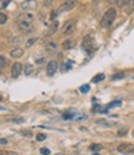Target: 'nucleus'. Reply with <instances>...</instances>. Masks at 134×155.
I'll use <instances>...</instances> for the list:
<instances>
[{"instance_id":"nucleus-1","label":"nucleus","mask_w":134,"mask_h":155,"mask_svg":"<svg viewBox=\"0 0 134 155\" xmlns=\"http://www.w3.org/2000/svg\"><path fill=\"white\" fill-rule=\"evenodd\" d=\"M115 16H117V11H115V9L114 8H109L108 10L103 14V17H102V20H101V26H102L103 29L109 27L110 25L113 24Z\"/></svg>"},{"instance_id":"nucleus-2","label":"nucleus","mask_w":134,"mask_h":155,"mask_svg":"<svg viewBox=\"0 0 134 155\" xmlns=\"http://www.w3.org/2000/svg\"><path fill=\"white\" fill-rule=\"evenodd\" d=\"M77 0H67L66 3H63L61 6L58 8L57 14H61V13H66V11H70L72 9H75L77 6Z\"/></svg>"},{"instance_id":"nucleus-3","label":"nucleus","mask_w":134,"mask_h":155,"mask_svg":"<svg viewBox=\"0 0 134 155\" xmlns=\"http://www.w3.org/2000/svg\"><path fill=\"white\" fill-rule=\"evenodd\" d=\"M82 46H83V49H85L87 52H92V51L96 49L93 37L90 36V35H87L85 39H83V41H82Z\"/></svg>"},{"instance_id":"nucleus-4","label":"nucleus","mask_w":134,"mask_h":155,"mask_svg":"<svg viewBox=\"0 0 134 155\" xmlns=\"http://www.w3.org/2000/svg\"><path fill=\"white\" fill-rule=\"evenodd\" d=\"M76 25H77V21L75 19H71V20L66 21V24H65L63 29H62L63 35H71L72 32L76 30Z\"/></svg>"},{"instance_id":"nucleus-5","label":"nucleus","mask_w":134,"mask_h":155,"mask_svg":"<svg viewBox=\"0 0 134 155\" xmlns=\"http://www.w3.org/2000/svg\"><path fill=\"white\" fill-rule=\"evenodd\" d=\"M35 16L31 13H22L17 16V24H32Z\"/></svg>"},{"instance_id":"nucleus-6","label":"nucleus","mask_w":134,"mask_h":155,"mask_svg":"<svg viewBox=\"0 0 134 155\" xmlns=\"http://www.w3.org/2000/svg\"><path fill=\"white\" fill-rule=\"evenodd\" d=\"M117 150L119 153H122V154H133L134 153V145L133 144H128V143H123L121 145H118V148Z\"/></svg>"},{"instance_id":"nucleus-7","label":"nucleus","mask_w":134,"mask_h":155,"mask_svg":"<svg viewBox=\"0 0 134 155\" xmlns=\"http://www.w3.org/2000/svg\"><path fill=\"white\" fill-rule=\"evenodd\" d=\"M57 68H58L57 61H50L47 63V67H46V73H47V76L52 77L53 74L57 72Z\"/></svg>"},{"instance_id":"nucleus-8","label":"nucleus","mask_w":134,"mask_h":155,"mask_svg":"<svg viewBox=\"0 0 134 155\" xmlns=\"http://www.w3.org/2000/svg\"><path fill=\"white\" fill-rule=\"evenodd\" d=\"M37 8V3H36V0H25L24 3L21 4V9L22 10H25L26 13L29 10H34V9Z\"/></svg>"},{"instance_id":"nucleus-9","label":"nucleus","mask_w":134,"mask_h":155,"mask_svg":"<svg viewBox=\"0 0 134 155\" xmlns=\"http://www.w3.org/2000/svg\"><path fill=\"white\" fill-rule=\"evenodd\" d=\"M22 66L21 63H19V62H15L12 66H11V76L14 77V78H16V77H19L20 76V73L22 72Z\"/></svg>"},{"instance_id":"nucleus-10","label":"nucleus","mask_w":134,"mask_h":155,"mask_svg":"<svg viewBox=\"0 0 134 155\" xmlns=\"http://www.w3.org/2000/svg\"><path fill=\"white\" fill-rule=\"evenodd\" d=\"M46 49H47V51H50V52H56L58 50V45H57L56 41L50 40V41L46 42Z\"/></svg>"},{"instance_id":"nucleus-11","label":"nucleus","mask_w":134,"mask_h":155,"mask_svg":"<svg viewBox=\"0 0 134 155\" xmlns=\"http://www.w3.org/2000/svg\"><path fill=\"white\" fill-rule=\"evenodd\" d=\"M22 55H24V50L20 49V47H15V49H12L10 51V56L12 58H19Z\"/></svg>"},{"instance_id":"nucleus-12","label":"nucleus","mask_w":134,"mask_h":155,"mask_svg":"<svg viewBox=\"0 0 134 155\" xmlns=\"http://www.w3.org/2000/svg\"><path fill=\"white\" fill-rule=\"evenodd\" d=\"M19 29L21 32H24V34H29V32L32 31V24H19Z\"/></svg>"},{"instance_id":"nucleus-13","label":"nucleus","mask_w":134,"mask_h":155,"mask_svg":"<svg viewBox=\"0 0 134 155\" xmlns=\"http://www.w3.org/2000/svg\"><path fill=\"white\" fill-rule=\"evenodd\" d=\"M58 26H60V24H58V21H52L51 22V25L49 26V35H52V34H55L57 30H58Z\"/></svg>"},{"instance_id":"nucleus-14","label":"nucleus","mask_w":134,"mask_h":155,"mask_svg":"<svg viewBox=\"0 0 134 155\" xmlns=\"http://www.w3.org/2000/svg\"><path fill=\"white\" fill-rule=\"evenodd\" d=\"M32 72H34V66L30 63H26L24 66V73L26 76H30V74H32Z\"/></svg>"},{"instance_id":"nucleus-15","label":"nucleus","mask_w":134,"mask_h":155,"mask_svg":"<svg viewBox=\"0 0 134 155\" xmlns=\"http://www.w3.org/2000/svg\"><path fill=\"white\" fill-rule=\"evenodd\" d=\"M73 45H75V42H73L72 40H66V41H63V44H62V47L65 50H70L73 47Z\"/></svg>"},{"instance_id":"nucleus-16","label":"nucleus","mask_w":134,"mask_h":155,"mask_svg":"<svg viewBox=\"0 0 134 155\" xmlns=\"http://www.w3.org/2000/svg\"><path fill=\"white\" fill-rule=\"evenodd\" d=\"M133 11H134V0H129L127 4V14L131 15Z\"/></svg>"},{"instance_id":"nucleus-17","label":"nucleus","mask_w":134,"mask_h":155,"mask_svg":"<svg viewBox=\"0 0 134 155\" xmlns=\"http://www.w3.org/2000/svg\"><path fill=\"white\" fill-rule=\"evenodd\" d=\"M103 79H104V74L103 73H99V74H97L96 77L92 78V82H93V83H98L101 81H103Z\"/></svg>"},{"instance_id":"nucleus-18","label":"nucleus","mask_w":134,"mask_h":155,"mask_svg":"<svg viewBox=\"0 0 134 155\" xmlns=\"http://www.w3.org/2000/svg\"><path fill=\"white\" fill-rule=\"evenodd\" d=\"M96 123L97 124H102L104 127H112L113 125V123H110V122L106 120V119H98V120H96Z\"/></svg>"},{"instance_id":"nucleus-19","label":"nucleus","mask_w":134,"mask_h":155,"mask_svg":"<svg viewBox=\"0 0 134 155\" xmlns=\"http://www.w3.org/2000/svg\"><path fill=\"white\" fill-rule=\"evenodd\" d=\"M8 21V15L4 13H0V25L5 24V22Z\"/></svg>"},{"instance_id":"nucleus-20","label":"nucleus","mask_w":134,"mask_h":155,"mask_svg":"<svg viewBox=\"0 0 134 155\" xmlns=\"http://www.w3.org/2000/svg\"><path fill=\"white\" fill-rule=\"evenodd\" d=\"M90 149L92 150V152H98V150L102 149V145L101 144H92L90 147Z\"/></svg>"},{"instance_id":"nucleus-21","label":"nucleus","mask_w":134,"mask_h":155,"mask_svg":"<svg viewBox=\"0 0 134 155\" xmlns=\"http://www.w3.org/2000/svg\"><path fill=\"white\" fill-rule=\"evenodd\" d=\"M128 1H129V0H118V3H117V5H118V8H121V9H123V8H126V6H127V4H128Z\"/></svg>"},{"instance_id":"nucleus-22","label":"nucleus","mask_w":134,"mask_h":155,"mask_svg":"<svg viewBox=\"0 0 134 155\" xmlns=\"http://www.w3.org/2000/svg\"><path fill=\"white\" fill-rule=\"evenodd\" d=\"M122 104V102L121 101H114L112 103H109V104L107 106V109H109V108H114V107H118V106H121Z\"/></svg>"},{"instance_id":"nucleus-23","label":"nucleus","mask_w":134,"mask_h":155,"mask_svg":"<svg viewBox=\"0 0 134 155\" xmlns=\"http://www.w3.org/2000/svg\"><path fill=\"white\" fill-rule=\"evenodd\" d=\"M20 134H22V137H26V138H31L32 137V133L30 130H20Z\"/></svg>"},{"instance_id":"nucleus-24","label":"nucleus","mask_w":134,"mask_h":155,"mask_svg":"<svg viewBox=\"0 0 134 155\" xmlns=\"http://www.w3.org/2000/svg\"><path fill=\"white\" fill-rule=\"evenodd\" d=\"M90 90H91V87L88 86V84H83V86H81V87H80V91H81L82 93H87V92H90Z\"/></svg>"},{"instance_id":"nucleus-25","label":"nucleus","mask_w":134,"mask_h":155,"mask_svg":"<svg viewBox=\"0 0 134 155\" xmlns=\"http://www.w3.org/2000/svg\"><path fill=\"white\" fill-rule=\"evenodd\" d=\"M0 155H17V153L10 152V150H0Z\"/></svg>"},{"instance_id":"nucleus-26","label":"nucleus","mask_w":134,"mask_h":155,"mask_svg":"<svg viewBox=\"0 0 134 155\" xmlns=\"http://www.w3.org/2000/svg\"><path fill=\"white\" fill-rule=\"evenodd\" d=\"M73 117H75V113H71V112H67V113H65L62 115V118L63 119H72Z\"/></svg>"},{"instance_id":"nucleus-27","label":"nucleus","mask_w":134,"mask_h":155,"mask_svg":"<svg viewBox=\"0 0 134 155\" xmlns=\"http://www.w3.org/2000/svg\"><path fill=\"white\" fill-rule=\"evenodd\" d=\"M8 63V61L6 58L4 57V56H0V68H3V67H5V65Z\"/></svg>"},{"instance_id":"nucleus-28","label":"nucleus","mask_w":134,"mask_h":155,"mask_svg":"<svg viewBox=\"0 0 134 155\" xmlns=\"http://www.w3.org/2000/svg\"><path fill=\"white\" fill-rule=\"evenodd\" d=\"M46 135L45 134H37L36 135V140H37V142H44V140H46Z\"/></svg>"},{"instance_id":"nucleus-29","label":"nucleus","mask_w":134,"mask_h":155,"mask_svg":"<svg viewBox=\"0 0 134 155\" xmlns=\"http://www.w3.org/2000/svg\"><path fill=\"white\" fill-rule=\"evenodd\" d=\"M40 153L42 155H50V153H51V152H50V149H47V148H41Z\"/></svg>"},{"instance_id":"nucleus-30","label":"nucleus","mask_w":134,"mask_h":155,"mask_svg":"<svg viewBox=\"0 0 134 155\" xmlns=\"http://www.w3.org/2000/svg\"><path fill=\"white\" fill-rule=\"evenodd\" d=\"M25 119L24 118H15V119H12V123H15V124H21V123H24Z\"/></svg>"},{"instance_id":"nucleus-31","label":"nucleus","mask_w":134,"mask_h":155,"mask_svg":"<svg viewBox=\"0 0 134 155\" xmlns=\"http://www.w3.org/2000/svg\"><path fill=\"white\" fill-rule=\"evenodd\" d=\"M10 1H11V0H3V3H1V8H3V9L8 8V5L10 4Z\"/></svg>"},{"instance_id":"nucleus-32","label":"nucleus","mask_w":134,"mask_h":155,"mask_svg":"<svg viewBox=\"0 0 134 155\" xmlns=\"http://www.w3.org/2000/svg\"><path fill=\"white\" fill-rule=\"evenodd\" d=\"M35 42H36V39H30L29 41L26 42V47H30V46H31V45H34Z\"/></svg>"},{"instance_id":"nucleus-33","label":"nucleus","mask_w":134,"mask_h":155,"mask_svg":"<svg viewBox=\"0 0 134 155\" xmlns=\"http://www.w3.org/2000/svg\"><path fill=\"white\" fill-rule=\"evenodd\" d=\"M123 77H124V73H117L112 77V79H119V78H123Z\"/></svg>"},{"instance_id":"nucleus-34","label":"nucleus","mask_w":134,"mask_h":155,"mask_svg":"<svg viewBox=\"0 0 134 155\" xmlns=\"http://www.w3.org/2000/svg\"><path fill=\"white\" fill-rule=\"evenodd\" d=\"M52 5V0H44V6H51Z\"/></svg>"},{"instance_id":"nucleus-35","label":"nucleus","mask_w":134,"mask_h":155,"mask_svg":"<svg viewBox=\"0 0 134 155\" xmlns=\"http://www.w3.org/2000/svg\"><path fill=\"white\" fill-rule=\"evenodd\" d=\"M71 65H72L71 62H70V63H66V65H65V66H66V67H63V68H62V72H66V71H68V70L71 68Z\"/></svg>"},{"instance_id":"nucleus-36","label":"nucleus","mask_w":134,"mask_h":155,"mask_svg":"<svg viewBox=\"0 0 134 155\" xmlns=\"http://www.w3.org/2000/svg\"><path fill=\"white\" fill-rule=\"evenodd\" d=\"M6 144H8V139L0 138V145H6Z\"/></svg>"},{"instance_id":"nucleus-37","label":"nucleus","mask_w":134,"mask_h":155,"mask_svg":"<svg viewBox=\"0 0 134 155\" xmlns=\"http://www.w3.org/2000/svg\"><path fill=\"white\" fill-rule=\"evenodd\" d=\"M124 134H127V129H122V130L118 131V135H119V137H123Z\"/></svg>"},{"instance_id":"nucleus-38","label":"nucleus","mask_w":134,"mask_h":155,"mask_svg":"<svg viewBox=\"0 0 134 155\" xmlns=\"http://www.w3.org/2000/svg\"><path fill=\"white\" fill-rule=\"evenodd\" d=\"M56 14H57V11H52V14H51V20H55V17H56Z\"/></svg>"},{"instance_id":"nucleus-39","label":"nucleus","mask_w":134,"mask_h":155,"mask_svg":"<svg viewBox=\"0 0 134 155\" xmlns=\"http://www.w3.org/2000/svg\"><path fill=\"white\" fill-rule=\"evenodd\" d=\"M109 1L112 3V4H117V3H118V0H109Z\"/></svg>"},{"instance_id":"nucleus-40","label":"nucleus","mask_w":134,"mask_h":155,"mask_svg":"<svg viewBox=\"0 0 134 155\" xmlns=\"http://www.w3.org/2000/svg\"><path fill=\"white\" fill-rule=\"evenodd\" d=\"M93 155H99V154H98V153H94V154H93Z\"/></svg>"},{"instance_id":"nucleus-41","label":"nucleus","mask_w":134,"mask_h":155,"mask_svg":"<svg viewBox=\"0 0 134 155\" xmlns=\"http://www.w3.org/2000/svg\"><path fill=\"white\" fill-rule=\"evenodd\" d=\"M1 99H3V97H1V96H0V101H1Z\"/></svg>"},{"instance_id":"nucleus-42","label":"nucleus","mask_w":134,"mask_h":155,"mask_svg":"<svg viewBox=\"0 0 134 155\" xmlns=\"http://www.w3.org/2000/svg\"><path fill=\"white\" fill-rule=\"evenodd\" d=\"M93 1H94V3H97V1H98V0H93Z\"/></svg>"},{"instance_id":"nucleus-43","label":"nucleus","mask_w":134,"mask_h":155,"mask_svg":"<svg viewBox=\"0 0 134 155\" xmlns=\"http://www.w3.org/2000/svg\"><path fill=\"white\" fill-rule=\"evenodd\" d=\"M0 109H4V108H1V107H0Z\"/></svg>"},{"instance_id":"nucleus-44","label":"nucleus","mask_w":134,"mask_h":155,"mask_svg":"<svg viewBox=\"0 0 134 155\" xmlns=\"http://www.w3.org/2000/svg\"><path fill=\"white\" fill-rule=\"evenodd\" d=\"M133 135H134V130H133Z\"/></svg>"}]
</instances>
